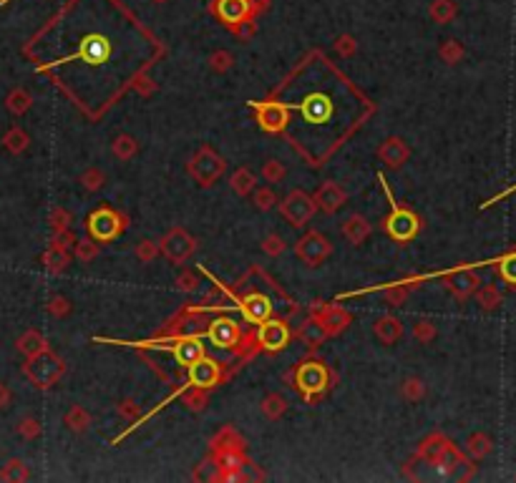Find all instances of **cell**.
<instances>
[{"mask_svg": "<svg viewBox=\"0 0 516 483\" xmlns=\"http://www.w3.org/2000/svg\"><path fill=\"white\" fill-rule=\"evenodd\" d=\"M63 373H66V363H63V358H58L50 347L43 352H38V355H33V358H25V365H23V375L28 377L36 388H43V390L53 388V385L63 377Z\"/></svg>", "mask_w": 516, "mask_h": 483, "instance_id": "obj_1", "label": "cell"}, {"mask_svg": "<svg viewBox=\"0 0 516 483\" xmlns=\"http://www.w3.org/2000/svg\"><path fill=\"white\" fill-rule=\"evenodd\" d=\"M187 171L199 187L209 189L224 176L227 161H224V157H220V154L212 149V146L204 144L192 154V159H189V164H187Z\"/></svg>", "mask_w": 516, "mask_h": 483, "instance_id": "obj_2", "label": "cell"}, {"mask_svg": "<svg viewBox=\"0 0 516 483\" xmlns=\"http://www.w3.org/2000/svg\"><path fill=\"white\" fill-rule=\"evenodd\" d=\"M378 182H380V187H383L385 196H388V201H390V214H388V219H385V232L396 239V242H410V239L418 234V229H421V219H418L410 209L396 204V199L390 194L383 174H378Z\"/></svg>", "mask_w": 516, "mask_h": 483, "instance_id": "obj_3", "label": "cell"}, {"mask_svg": "<svg viewBox=\"0 0 516 483\" xmlns=\"http://www.w3.org/2000/svg\"><path fill=\"white\" fill-rule=\"evenodd\" d=\"M86 229L88 237L96 239V242H111L126 229V217L111 207H99L88 217Z\"/></svg>", "mask_w": 516, "mask_h": 483, "instance_id": "obj_4", "label": "cell"}, {"mask_svg": "<svg viewBox=\"0 0 516 483\" xmlns=\"http://www.w3.org/2000/svg\"><path fill=\"white\" fill-rule=\"evenodd\" d=\"M315 212H317V201H315V196H310L308 192H302V189H292V192L280 201V214H282L285 222H287L289 226H295V229L308 224L315 217Z\"/></svg>", "mask_w": 516, "mask_h": 483, "instance_id": "obj_5", "label": "cell"}, {"mask_svg": "<svg viewBox=\"0 0 516 483\" xmlns=\"http://www.w3.org/2000/svg\"><path fill=\"white\" fill-rule=\"evenodd\" d=\"M330 385V373L322 363L310 360V363L297 365L295 370V388L300 390L305 401H313L315 396H322Z\"/></svg>", "mask_w": 516, "mask_h": 483, "instance_id": "obj_6", "label": "cell"}, {"mask_svg": "<svg viewBox=\"0 0 516 483\" xmlns=\"http://www.w3.org/2000/svg\"><path fill=\"white\" fill-rule=\"evenodd\" d=\"M159 245H162V254L171 264H184L196 252V239L184 226H171Z\"/></svg>", "mask_w": 516, "mask_h": 483, "instance_id": "obj_7", "label": "cell"}, {"mask_svg": "<svg viewBox=\"0 0 516 483\" xmlns=\"http://www.w3.org/2000/svg\"><path fill=\"white\" fill-rule=\"evenodd\" d=\"M330 254H333V245L320 232H308L295 242V257L305 267H320Z\"/></svg>", "mask_w": 516, "mask_h": 483, "instance_id": "obj_8", "label": "cell"}, {"mask_svg": "<svg viewBox=\"0 0 516 483\" xmlns=\"http://www.w3.org/2000/svg\"><path fill=\"white\" fill-rule=\"evenodd\" d=\"M250 103L257 108L259 129H264L267 134L285 131V126L289 124V106L287 103H277V101H264V103H255V101H250Z\"/></svg>", "mask_w": 516, "mask_h": 483, "instance_id": "obj_9", "label": "cell"}, {"mask_svg": "<svg viewBox=\"0 0 516 483\" xmlns=\"http://www.w3.org/2000/svg\"><path fill=\"white\" fill-rule=\"evenodd\" d=\"M289 338H292V333H289L287 322L270 320V317H267L264 322H259L257 343H259V347H264V350H270V352L285 350V347L289 345Z\"/></svg>", "mask_w": 516, "mask_h": 483, "instance_id": "obj_10", "label": "cell"}, {"mask_svg": "<svg viewBox=\"0 0 516 483\" xmlns=\"http://www.w3.org/2000/svg\"><path fill=\"white\" fill-rule=\"evenodd\" d=\"M108 56H111V41L106 36H99V33H91L78 43V50H76V58L86 61L88 66H101L106 63Z\"/></svg>", "mask_w": 516, "mask_h": 483, "instance_id": "obj_11", "label": "cell"}, {"mask_svg": "<svg viewBox=\"0 0 516 483\" xmlns=\"http://www.w3.org/2000/svg\"><path fill=\"white\" fill-rule=\"evenodd\" d=\"M207 338L212 340L214 347L229 350V347L239 345V340H242V330H239L237 322L229 320V317H217V320L209 322Z\"/></svg>", "mask_w": 516, "mask_h": 483, "instance_id": "obj_12", "label": "cell"}, {"mask_svg": "<svg viewBox=\"0 0 516 483\" xmlns=\"http://www.w3.org/2000/svg\"><path fill=\"white\" fill-rule=\"evenodd\" d=\"M378 161L388 166V169H401L403 164H408L410 159V146L403 141L401 136H388L383 144L378 146Z\"/></svg>", "mask_w": 516, "mask_h": 483, "instance_id": "obj_13", "label": "cell"}, {"mask_svg": "<svg viewBox=\"0 0 516 483\" xmlns=\"http://www.w3.org/2000/svg\"><path fill=\"white\" fill-rule=\"evenodd\" d=\"M446 287L456 300L466 302L468 297L476 295V289L481 287V280L471 267H466V270H456L451 277H446Z\"/></svg>", "mask_w": 516, "mask_h": 483, "instance_id": "obj_14", "label": "cell"}, {"mask_svg": "<svg viewBox=\"0 0 516 483\" xmlns=\"http://www.w3.org/2000/svg\"><path fill=\"white\" fill-rule=\"evenodd\" d=\"M237 308H239V312L245 315V320L252 322V325H259V322H264L272 315L270 297L262 295V292H250L247 297L239 300Z\"/></svg>", "mask_w": 516, "mask_h": 483, "instance_id": "obj_15", "label": "cell"}, {"mask_svg": "<svg viewBox=\"0 0 516 483\" xmlns=\"http://www.w3.org/2000/svg\"><path fill=\"white\" fill-rule=\"evenodd\" d=\"M222 377V368L220 363H214V360L209 358H201L199 363H194L192 368H189V385H194V388H201V390H209L214 388V385L220 383Z\"/></svg>", "mask_w": 516, "mask_h": 483, "instance_id": "obj_16", "label": "cell"}, {"mask_svg": "<svg viewBox=\"0 0 516 483\" xmlns=\"http://www.w3.org/2000/svg\"><path fill=\"white\" fill-rule=\"evenodd\" d=\"M300 113L305 116L308 124H325L330 119V113H333V101L325 94H310L302 99Z\"/></svg>", "mask_w": 516, "mask_h": 483, "instance_id": "obj_17", "label": "cell"}, {"mask_svg": "<svg viewBox=\"0 0 516 483\" xmlns=\"http://www.w3.org/2000/svg\"><path fill=\"white\" fill-rule=\"evenodd\" d=\"M315 201H317V209L325 214H335L345 207L347 192L340 187L338 182H325L317 192H315Z\"/></svg>", "mask_w": 516, "mask_h": 483, "instance_id": "obj_18", "label": "cell"}, {"mask_svg": "<svg viewBox=\"0 0 516 483\" xmlns=\"http://www.w3.org/2000/svg\"><path fill=\"white\" fill-rule=\"evenodd\" d=\"M315 320L320 322V327L325 330L327 338H335V335H340L343 330H347L352 317H350V312L343 310L340 305H325V308H320V315H317Z\"/></svg>", "mask_w": 516, "mask_h": 483, "instance_id": "obj_19", "label": "cell"}, {"mask_svg": "<svg viewBox=\"0 0 516 483\" xmlns=\"http://www.w3.org/2000/svg\"><path fill=\"white\" fill-rule=\"evenodd\" d=\"M403 333H406V330H403V322L398 320L396 315H380V317L373 322V335H375L378 343L385 347H393L396 343H401Z\"/></svg>", "mask_w": 516, "mask_h": 483, "instance_id": "obj_20", "label": "cell"}, {"mask_svg": "<svg viewBox=\"0 0 516 483\" xmlns=\"http://www.w3.org/2000/svg\"><path fill=\"white\" fill-rule=\"evenodd\" d=\"M169 350L174 352L176 363L182 365V368H192L194 363H199L204 358V345H201L199 338H182L176 340L174 345H169Z\"/></svg>", "mask_w": 516, "mask_h": 483, "instance_id": "obj_21", "label": "cell"}, {"mask_svg": "<svg viewBox=\"0 0 516 483\" xmlns=\"http://www.w3.org/2000/svg\"><path fill=\"white\" fill-rule=\"evenodd\" d=\"M217 13H220V18L229 25H242L247 23L252 13L250 0H217Z\"/></svg>", "mask_w": 516, "mask_h": 483, "instance_id": "obj_22", "label": "cell"}, {"mask_svg": "<svg viewBox=\"0 0 516 483\" xmlns=\"http://www.w3.org/2000/svg\"><path fill=\"white\" fill-rule=\"evenodd\" d=\"M371 234H373V224L365 219L363 214H350V217L343 222V237H345L352 247H360Z\"/></svg>", "mask_w": 516, "mask_h": 483, "instance_id": "obj_23", "label": "cell"}, {"mask_svg": "<svg viewBox=\"0 0 516 483\" xmlns=\"http://www.w3.org/2000/svg\"><path fill=\"white\" fill-rule=\"evenodd\" d=\"M448 446H451V440H448L446 435L431 433V435H426L421 443H418V451H415V456H418V459H423L426 463L436 466V461L443 456V451H446Z\"/></svg>", "mask_w": 516, "mask_h": 483, "instance_id": "obj_24", "label": "cell"}, {"mask_svg": "<svg viewBox=\"0 0 516 483\" xmlns=\"http://www.w3.org/2000/svg\"><path fill=\"white\" fill-rule=\"evenodd\" d=\"M15 347H18V352L23 355V358H33V355H38V352L48 350V340L43 338V333H38V330H25L23 335L18 338V343H15Z\"/></svg>", "mask_w": 516, "mask_h": 483, "instance_id": "obj_25", "label": "cell"}, {"mask_svg": "<svg viewBox=\"0 0 516 483\" xmlns=\"http://www.w3.org/2000/svg\"><path fill=\"white\" fill-rule=\"evenodd\" d=\"M229 189L237 196H252V192L257 189V176H255L252 169H247V166H239L229 176Z\"/></svg>", "mask_w": 516, "mask_h": 483, "instance_id": "obj_26", "label": "cell"}, {"mask_svg": "<svg viewBox=\"0 0 516 483\" xmlns=\"http://www.w3.org/2000/svg\"><path fill=\"white\" fill-rule=\"evenodd\" d=\"M466 461H468V459H466L464 453L459 451V446H453V443H451V446L443 451V456L436 461V471H438L440 476H456Z\"/></svg>", "mask_w": 516, "mask_h": 483, "instance_id": "obj_27", "label": "cell"}, {"mask_svg": "<svg viewBox=\"0 0 516 483\" xmlns=\"http://www.w3.org/2000/svg\"><path fill=\"white\" fill-rule=\"evenodd\" d=\"M63 426L69 428L71 433L83 435L88 428H91V413H88L83 405H71V408L66 410V415H63Z\"/></svg>", "mask_w": 516, "mask_h": 483, "instance_id": "obj_28", "label": "cell"}, {"mask_svg": "<svg viewBox=\"0 0 516 483\" xmlns=\"http://www.w3.org/2000/svg\"><path fill=\"white\" fill-rule=\"evenodd\" d=\"M28 146H31V136H28V131L20 129V126H13V129H8V131L3 134V149H6L8 154H13V157L23 154Z\"/></svg>", "mask_w": 516, "mask_h": 483, "instance_id": "obj_29", "label": "cell"}, {"mask_svg": "<svg viewBox=\"0 0 516 483\" xmlns=\"http://www.w3.org/2000/svg\"><path fill=\"white\" fill-rule=\"evenodd\" d=\"M259 410L267 421H280L285 413H287V398L282 393H267L259 403Z\"/></svg>", "mask_w": 516, "mask_h": 483, "instance_id": "obj_30", "label": "cell"}, {"mask_svg": "<svg viewBox=\"0 0 516 483\" xmlns=\"http://www.w3.org/2000/svg\"><path fill=\"white\" fill-rule=\"evenodd\" d=\"M111 154L119 159V161H131L138 154V141L131 134H119V136H113V141H111Z\"/></svg>", "mask_w": 516, "mask_h": 483, "instance_id": "obj_31", "label": "cell"}, {"mask_svg": "<svg viewBox=\"0 0 516 483\" xmlns=\"http://www.w3.org/2000/svg\"><path fill=\"white\" fill-rule=\"evenodd\" d=\"M33 106V96L25 91L23 86L13 88L10 94L6 96V108L13 113V116H23V113H28Z\"/></svg>", "mask_w": 516, "mask_h": 483, "instance_id": "obj_32", "label": "cell"}, {"mask_svg": "<svg viewBox=\"0 0 516 483\" xmlns=\"http://www.w3.org/2000/svg\"><path fill=\"white\" fill-rule=\"evenodd\" d=\"M71 254L69 250H58V247H48V252L43 254V267L50 275H61V272L69 270Z\"/></svg>", "mask_w": 516, "mask_h": 483, "instance_id": "obj_33", "label": "cell"}, {"mask_svg": "<svg viewBox=\"0 0 516 483\" xmlns=\"http://www.w3.org/2000/svg\"><path fill=\"white\" fill-rule=\"evenodd\" d=\"M491 448H494V443H491V438L486 433H471L468 440H466V456L473 461L486 459L491 453Z\"/></svg>", "mask_w": 516, "mask_h": 483, "instance_id": "obj_34", "label": "cell"}, {"mask_svg": "<svg viewBox=\"0 0 516 483\" xmlns=\"http://www.w3.org/2000/svg\"><path fill=\"white\" fill-rule=\"evenodd\" d=\"M31 478V471H28V466L23 463L20 459H10L3 463L0 468V481H8V483H23Z\"/></svg>", "mask_w": 516, "mask_h": 483, "instance_id": "obj_35", "label": "cell"}, {"mask_svg": "<svg viewBox=\"0 0 516 483\" xmlns=\"http://www.w3.org/2000/svg\"><path fill=\"white\" fill-rule=\"evenodd\" d=\"M428 15L436 25H448L456 18V3L453 0H433L428 8Z\"/></svg>", "mask_w": 516, "mask_h": 483, "instance_id": "obj_36", "label": "cell"}, {"mask_svg": "<svg viewBox=\"0 0 516 483\" xmlns=\"http://www.w3.org/2000/svg\"><path fill=\"white\" fill-rule=\"evenodd\" d=\"M297 338H300L308 347H313V350H315V347L322 345V340H325L327 335H325V330L320 327V322L308 320L305 325H300V330H297Z\"/></svg>", "mask_w": 516, "mask_h": 483, "instance_id": "obj_37", "label": "cell"}, {"mask_svg": "<svg viewBox=\"0 0 516 483\" xmlns=\"http://www.w3.org/2000/svg\"><path fill=\"white\" fill-rule=\"evenodd\" d=\"M401 398L408 403H421L423 398H426V383H423L421 377H406L401 383Z\"/></svg>", "mask_w": 516, "mask_h": 483, "instance_id": "obj_38", "label": "cell"}, {"mask_svg": "<svg viewBox=\"0 0 516 483\" xmlns=\"http://www.w3.org/2000/svg\"><path fill=\"white\" fill-rule=\"evenodd\" d=\"M476 302L481 310L491 312V310H496L499 305H501V292H499L496 284H481V287L476 289Z\"/></svg>", "mask_w": 516, "mask_h": 483, "instance_id": "obj_39", "label": "cell"}, {"mask_svg": "<svg viewBox=\"0 0 516 483\" xmlns=\"http://www.w3.org/2000/svg\"><path fill=\"white\" fill-rule=\"evenodd\" d=\"M101 242H96V239H78L73 247V257L78 259L81 264H88V262H94L96 257H99V252H101Z\"/></svg>", "mask_w": 516, "mask_h": 483, "instance_id": "obj_40", "label": "cell"}, {"mask_svg": "<svg viewBox=\"0 0 516 483\" xmlns=\"http://www.w3.org/2000/svg\"><path fill=\"white\" fill-rule=\"evenodd\" d=\"M78 184H81L86 192H99V189H103V184H106V174L99 169V166H88V169L81 171V176H78Z\"/></svg>", "mask_w": 516, "mask_h": 483, "instance_id": "obj_41", "label": "cell"}, {"mask_svg": "<svg viewBox=\"0 0 516 483\" xmlns=\"http://www.w3.org/2000/svg\"><path fill=\"white\" fill-rule=\"evenodd\" d=\"M182 403L189 410L199 413V410H204V405H207V390L194 388V385L187 383V388L182 390Z\"/></svg>", "mask_w": 516, "mask_h": 483, "instance_id": "obj_42", "label": "cell"}, {"mask_svg": "<svg viewBox=\"0 0 516 483\" xmlns=\"http://www.w3.org/2000/svg\"><path fill=\"white\" fill-rule=\"evenodd\" d=\"M438 56L446 66H456V63H461V58H464V45H461L456 38H448V41L440 43Z\"/></svg>", "mask_w": 516, "mask_h": 483, "instance_id": "obj_43", "label": "cell"}, {"mask_svg": "<svg viewBox=\"0 0 516 483\" xmlns=\"http://www.w3.org/2000/svg\"><path fill=\"white\" fill-rule=\"evenodd\" d=\"M159 252H162V245H159V242H154V239H141V242H136V247H134V257L141 264H151L159 257Z\"/></svg>", "mask_w": 516, "mask_h": 483, "instance_id": "obj_44", "label": "cell"}, {"mask_svg": "<svg viewBox=\"0 0 516 483\" xmlns=\"http://www.w3.org/2000/svg\"><path fill=\"white\" fill-rule=\"evenodd\" d=\"M252 204L257 212H272L277 207V194L270 187H257L252 192Z\"/></svg>", "mask_w": 516, "mask_h": 483, "instance_id": "obj_45", "label": "cell"}, {"mask_svg": "<svg viewBox=\"0 0 516 483\" xmlns=\"http://www.w3.org/2000/svg\"><path fill=\"white\" fill-rule=\"evenodd\" d=\"M285 176H287V166H285L280 159H267V161L262 164V179L267 184L285 182Z\"/></svg>", "mask_w": 516, "mask_h": 483, "instance_id": "obj_46", "label": "cell"}, {"mask_svg": "<svg viewBox=\"0 0 516 483\" xmlns=\"http://www.w3.org/2000/svg\"><path fill=\"white\" fill-rule=\"evenodd\" d=\"M499 264V275L506 284L516 287V252H509V254H503L501 259H496Z\"/></svg>", "mask_w": 516, "mask_h": 483, "instance_id": "obj_47", "label": "cell"}, {"mask_svg": "<svg viewBox=\"0 0 516 483\" xmlns=\"http://www.w3.org/2000/svg\"><path fill=\"white\" fill-rule=\"evenodd\" d=\"M259 247H262V252L267 257H280V254L287 252V242H285L282 234H267V237L259 242Z\"/></svg>", "mask_w": 516, "mask_h": 483, "instance_id": "obj_48", "label": "cell"}, {"mask_svg": "<svg viewBox=\"0 0 516 483\" xmlns=\"http://www.w3.org/2000/svg\"><path fill=\"white\" fill-rule=\"evenodd\" d=\"M234 66V56L229 53V50H214L212 56H209V69L214 71V73H227V71H232Z\"/></svg>", "mask_w": 516, "mask_h": 483, "instance_id": "obj_49", "label": "cell"}, {"mask_svg": "<svg viewBox=\"0 0 516 483\" xmlns=\"http://www.w3.org/2000/svg\"><path fill=\"white\" fill-rule=\"evenodd\" d=\"M45 310H48V315H53V317L63 320V317H69V315L73 312V305H71L69 297L53 295V297H50V300H48V305H45Z\"/></svg>", "mask_w": 516, "mask_h": 483, "instance_id": "obj_50", "label": "cell"}, {"mask_svg": "<svg viewBox=\"0 0 516 483\" xmlns=\"http://www.w3.org/2000/svg\"><path fill=\"white\" fill-rule=\"evenodd\" d=\"M383 297L390 308H398V305H403V302L408 300V287L403 282H393L388 287H383Z\"/></svg>", "mask_w": 516, "mask_h": 483, "instance_id": "obj_51", "label": "cell"}, {"mask_svg": "<svg viewBox=\"0 0 516 483\" xmlns=\"http://www.w3.org/2000/svg\"><path fill=\"white\" fill-rule=\"evenodd\" d=\"M436 335H438V330H436V325L431 320H418L413 325V338L421 343V345H431L436 340Z\"/></svg>", "mask_w": 516, "mask_h": 483, "instance_id": "obj_52", "label": "cell"}, {"mask_svg": "<svg viewBox=\"0 0 516 483\" xmlns=\"http://www.w3.org/2000/svg\"><path fill=\"white\" fill-rule=\"evenodd\" d=\"M335 53H338L340 58H352L355 53H358V41L350 36V33H343V36L335 38Z\"/></svg>", "mask_w": 516, "mask_h": 483, "instance_id": "obj_53", "label": "cell"}, {"mask_svg": "<svg viewBox=\"0 0 516 483\" xmlns=\"http://www.w3.org/2000/svg\"><path fill=\"white\" fill-rule=\"evenodd\" d=\"M48 224L53 232H66V229H71V212L63 207H53L50 209Z\"/></svg>", "mask_w": 516, "mask_h": 483, "instance_id": "obj_54", "label": "cell"}, {"mask_svg": "<svg viewBox=\"0 0 516 483\" xmlns=\"http://www.w3.org/2000/svg\"><path fill=\"white\" fill-rule=\"evenodd\" d=\"M15 431H18V435L23 440H36V438H41V433H43L41 423H38L36 418H31V415H25L23 421L18 423V428H15Z\"/></svg>", "mask_w": 516, "mask_h": 483, "instance_id": "obj_55", "label": "cell"}, {"mask_svg": "<svg viewBox=\"0 0 516 483\" xmlns=\"http://www.w3.org/2000/svg\"><path fill=\"white\" fill-rule=\"evenodd\" d=\"M176 289L184 292V295H192V292L199 289V277H196L192 270L179 272V275H176Z\"/></svg>", "mask_w": 516, "mask_h": 483, "instance_id": "obj_56", "label": "cell"}, {"mask_svg": "<svg viewBox=\"0 0 516 483\" xmlns=\"http://www.w3.org/2000/svg\"><path fill=\"white\" fill-rule=\"evenodd\" d=\"M113 408H116V413H119L121 418H126V421H134L138 413V405L134 401H129V398H126V401H116Z\"/></svg>", "mask_w": 516, "mask_h": 483, "instance_id": "obj_57", "label": "cell"}, {"mask_svg": "<svg viewBox=\"0 0 516 483\" xmlns=\"http://www.w3.org/2000/svg\"><path fill=\"white\" fill-rule=\"evenodd\" d=\"M50 247H58V250H71V247H76V239H73V234H71V229H66V232H53Z\"/></svg>", "mask_w": 516, "mask_h": 483, "instance_id": "obj_58", "label": "cell"}, {"mask_svg": "<svg viewBox=\"0 0 516 483\" xmlns=\"http://www.w3.org/2000/svg\"><path fill=\"white\" fill-rule=\"evenodd\" d=\"M154 88H157V86H154V81H151V78H146V75H141V78L136 81V91L141 96H151V94H154Z\"/></svg>", "mask_w": 516, "mask_h": 483, "instance_id": "obj_59", "label": "cell"}, {"mask_svg": "<svg viewBox=\"0 0 516 483\" xmlns=\"http://www.w3.org/2000/svg\"><path fill=\"white\" fill-rule=\"evenodd\" d=\"M10 401H13L10 388H8L6 383H0V410H6L8 405H10Z\"/></svg>", "mask_w": 516, "mask_h": 483, "instance_id": "obj_60", "label": "cell"}, {"mask_svg": "<svg viewBox=\"0 0 516 483\" xmlns=\"http://www.w3.org/2000/svg\"><path fill=\"white\" fill-rule=\"evenodd\" d=\"M151 3H157V6H162V3H169V0H151Z\"/></svg>", "mask_w": 516, "mask_h": 483, "instance_id": "obj_61", "label": "cell"}]
</instances>
